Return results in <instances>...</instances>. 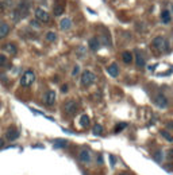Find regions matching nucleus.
I'll list each match as a JSON object with an SVG mask.
<instances>
[{"mask_svg": "<svg viewBox=\"0 0 173 175\" xmlns=\"http://www.w3.org/2000/svg\"><path fill=\"white\" fill-rule=\"evenodd\" d=\"M29 8H30V3L26 1V0H23V1H21V3L18 4V7L12 12V18H14L15 23H16V22H21V19H23V18H26L27 15H29Z\"/></svg>", "mask_w": 173, "mask_h": 175, "instance_id": "nucleus-1", "label": "nucleus"}, {"mask_svg": "<svg viewBox=\"0 0 173 175\" xmlns=\"http://www.w3.org/2000/svg\"><path fill=\"white\" fill-rule=\"evenodd\" d=\"M152 47L158 52H166L169 51V42H168L166 38L158 35L152 41Z\"/></svg>", "mask_w": 173, "mask_h": 175, "instance_id": "nucleus-2", "label": "nucleus"}, {"mask_svg": "<svg viewBox=\"0 0 173 175\" xmlns=\"http://www.w3.org/2000/svg\"><path fill=\"white\" fill-rule=\"evenodd\" d=\"M35 81V73L34 70H26L21 78V85L23 88H30Z\"/></svg>", "mask_w": 173, "mask_h": 175, "instance_id": "nucleus-3", "label": "nucleus"}, {"mask_svg": "<svg viewBox=\"0 0 173 175\" xmlns=\"http://www.w3.org/2000/svg\"><path fill=\"white\" fill-rule=\"evenodd\" d=\"M77 111H79V104L74 100H68V101L64 102V112L66 114H69V116L76 114Z\"/></svg>", "mask_w": 173, "mask_h": 175, "instance_id": "nucleus-4", "label": "nucleus"}, {"mask_svg": "<svg viewBox=\"0 0 173 175\" xmlns=\"http://www.w3.org/2000/svg\"><path fill=\"white\" fill-rule=\"evenodd\" d=\"M95 82V74L89 70H85L81 74V85L82 86H91Z\"/></svg>", "mask_w": 173, "mask_h": 175, "instance_id": "nucleus-5", "label": "nucleus"}, {"mask_svg": "<svg viewBox=\"0 0 173 175\" xmlns=\"http://www.w3.org/2000/svg\"><path fill=\"white\" fill-rule=\"evenodd\" d=\"M154 104L158 106V108H168V105H169V101H168L166 96L162 93H158L155 94L154 97Z\"/></svg>", "mask_w": 173, "mask_h": 175, "instance_id": "nucleus-6", "label": "nucleus"}, {"mask_svg": "<svg viewBox=\"0 0 173 175\" xmlns=\"http://www.w3.org/2000/svg\"><path fill=\"white\" fill-rule=\"evenodd\" d=\"M35 18L41 22V23H49L50 22V15L42 8H37L35 9Z\"/></svg>", "mask_w": 173, "mask_h": 175, "instance_id": "nucleus-7", "label": "nucleus"}, {"mask_svg": "<svg viewBox=\"0 0 173 175\" xmlns=\"http://www.w3.org/2000/svg\"><path fill=\"white\" fill-rule=\"evenodd\" d=\"M18 137H19V129L16 128V127H10V128L7 129L6 140H8V141H14V140H16Z\"/></svg>", "mask_w": 173, "mask_h": 175, "instance_id": "nucleus-8", "label": "nucleus"}, {"mask_svg": "<svg viewBox=\"0 0 173 175\" xmlns=\"http://www.w3.org/2000/svg\"><path fill=\"white\" fill-rule=\"evenodd\" d=\"M43 101L46 105H53L56 102V92L54 90H49L45 93L43 96Z\"/></svg>", "mask_w": 173, "mask_h": 175, "instance_id": "nucleus-9", "label": "nucleus"}, {"mask_svg": "<svg viewBox=\"0 0 173 175\" xmlns=\"http://www.w3.org/2000/svg\"><path fill=\"white\" fill-rule=\"evenodd\" d=\"M79 159L82 163H89L91 162V152H89V149H81L79 154Z\"/></svg>", "mask_w": 173, "mask_h": 175, "instance_id": "nucleus-10", "label": "nucleus"}, {"mask_svg": "<svg viewBox=\"0 0 173 175\" xmlns=\"http://www.w3.org/2000/svg\"><path fill=\"white\" fill-rule=\"evenodd\" d=\"M135 65H137L138 67H145V65H146V59H145L144 54H142L141 51L135 52Z\"/></svg>", "mask_w": 173, "mask_h": 175, "instance_id": "nucleus-11", "label": "nucleus"}, {"mask_svg": "<svg viewBox=\"0 0 173 175\" xmlns=\"http://www.w3.org/2000/svg\"><path fill=\"white\" fill-rule=\"evenodd\" d=\"M1 49H3V51H6V52H8V54H11V55H15L16 52H18V49H16V46H15L14 43H6V44H3L1 46Z\"/></svg>", "mask_w": 173, "mask_h": 175, "instance_id": "nucleus-12", "label": "nucleus"}, {"mask_svg": "<svg viewBox=\"0 0 173 175\" xmlns=\"http://www.w3.org/2000/svg\"><path fill=\"white\" fill-rule=\"evenodd\" d=\"M107 73L111 77H118L119 76V66L116 63H111L108 67H107Z\"/></svg>", "mask_w": 173, "mask_h": 175, "instance_id": "nucleus-13", "label": "nucleus"}, {"mask_svg": "<svg viewBox=\"0 0 173 175\" xmlns=\"http://www.w3.org/2000/svg\"><path fill=\"white\" fill-rule=\"evenodd\" d=\"M10 32V26L7 23H0V39L6 38Z\"/></svg>", "mask_w": 173, "mask_h": 175, "instance_id": "nucleus-14", "label": "nucleus"}, {"mask_svg": "<svg viewBox=\"0 0 173 175\" xmlns=\"http://www.w3.org/2000/svg\"><path fill=\"white\" fill-rule=\"evenodd\" d=\"M170 20H172V18H170V12L168 11V9H165V11L161 12V22L164 24H168L170 23Z\"/></svg>", "mask_w": 173, "mask_h": 175, "instance_id": "nucleus-15", "label": "nucleus"}, {"mask_svg": "<svg viewBox=\"0 0 173 175\" xmlns=\"http://www.w3.org/2000/svg\"><path fill=\"white\" fill-rule=\"evenodd\" d=\"M122 59H123L124 63L130 65L133 62V52L131 51H123V54H122Z\"/></svg>", "mask_w": 173, "mask_h": 175, "instance_id": "nucleus-16", "label": "nucleus"}, {"mask_svg": "<svg viewBox=\"0 0 173 175\" xmlns=\"http://www.w3.org/2000/svg\"><path fill=\"white\" fill-rule=\"evenodd\" d=\"M60 27H61V30H69L72 27V20L71 19H68V18H65V19H62L61 20Z\"/></svg>", "mask_w": 173, "mask_h": 175, "instance_id": "nucleus-17", "label": "nucleus"}, {"mask_svg": "<svg viewBox=\"0 0 173 175\" xmlns=\"http://www.w3.org/2000/svg\"><path fill=\"white\" fill-rule=\"evenodd\" d=\"M53 146H54V148H65L68 146V141L64 139H57V140H54Z\"/></svg>", "mask_w": 173, "mask_h": 175, "instance_id": "nucleus-18", "label": "nucleus"}, {"mask_svg": "<svg viewBox=\"0 0 173 175\" xmlns=\"http://www.w3.org/2000/svg\"><path fill=\"white\" fill-rule=\"evenodd\" d=\"M89 116L88 114H82L81 117H80V125L82 127V128H87V127L89 125Z\"/></svg>", "mask_w": 173, "mask_h": 175, "instance_id": "nucleus-19", "label": "nucleus"}, {"mask_svg": "<svg viewBox=\"0 0 173 175\" xmlns=\"http://www.w3.org/2000/svg\"><path fill=\"white\" fill-rule=\"evenodd\" d=\"M89 49L91 50H93V51H96L97 49H99V46H100V43H99V39L97 38H92V39H89Z\"/></svg>", "mask_w": 173, "mask_h": 175, "instance_id": "nucleus-20", "label": "nucleus"}, {"mask_svg": "<svg viewBox=\"0 0 173 175\" xmlns=\"http://www.w3.org/2000/svg\"><path fill=\"white\" fill-rule=\"evenodd\" d=\"M92 133H93L95 136H100V135H103V127L100 125V124H96V125L93 127V129H92Z\"/></svg>", "mask_w": 173, "mask_h": 175, "instance_id": "nucleus-21", "label": "nucleus"}, {"mask_svg": "<svg viewBox=\"0 0 173 175\" xmlns=\"http://www.w3.org/2000/svg\"><path fill=\"white\" fill-rule=\"evenodd\" d=\"M127 127V122H119V124H116L115 125V129H114V132L115 133H119V132H122L124 128Z\"/></svg>", "mask_w": 173, "mask_h": 175, "instance_id": "nucleus-22", "label": "nucleus"}, {"mask_svg": "<svg viewBox=\"0 0 173 175\" xmlns=\"http://www.w3.org/2000/svg\"><path fill=\"white\" fill-rule=\"evenodd\" d=\"M45 38H46L47 42H56V41H57V35L54 34V32L49 31V32L46 34V36H45Z\"/></svg>", "mask_w": 173, "mask_h": 175, "instance_id": "nucleus-23", "label": "nucleus"}, {"mask_svg": "<svg viewBox=\"0 0 173 175\" xmlns=\"http://www.w3.org/2000/svg\"><path fill=\"white\" fill-rule=\"evenodd\" d=\"M160 133H161V136L164 137L165 140H168V141H173V136L169 133V132L166 131V129H164V131H161V132H160Z\"/></svg>", "mask_w": 173, "mask_h": 175, "instance_id": "nucleus-24", "label": "nucleus"}, {"mask_svg": "<svg viewBox=\"0 0 173 175\" xmlns=\"http://www.w3.org/2000/svg\"><path fill=\"white\" fill-rule=\"evenodd\" d=\"M54 15H56V16H60V15H62V12H64V7L62 6H54Z\"/></svg>", "mask_w": 173, "mask_h": 175, "instance_id": "nucleus-25", "label": "nucleus"}, {"mask_svg": "<svg viewBox=\"0 0 173 175\" xmlns=\"http://www.w3.org/2000/svg\"><path fill=\"white\" fill-rule=\"evenodd\" d=\"M8 63V59H7L6 55H0V67H4Z\"/></svg>", "mask_w": 173, "mask_h": 175, "instance_id": "nucleus-26", "label": "nucleus"}, {"mask_svg": "<svg viewBox=\"0 0 173 175\" xmlns=\"http://www.w3.org/2000/svg\"><path fill=\"white\" fill-rule=\"evenodd\" d=\"M11 4H12L11 0H7V1H3V3H0V8L4 9V8H7V7H10Z\"/></svg>", "mask_w": 173, "mask_h": 175, "instance_id": "nucleus-27", "label": "nucleus"}, {"mask_svg": "<svg viewBox=\"0 0 173 175\" xmlns=\"http://www.w3.org/2000/svg\"><path fill=\"white\" fill-rule=\"evenodd\" d=\"M154 159L160 163V162L162 160V152L161 151H157V152H155V154H154Z\"/></svg>", "mask_w": 173, "mask_h": 175, "instance_id": "nucleus-28", "label": "nucleus"}, {"mask_svg": "<svg viewBox=\"0 0 173 175\" xmlns=\"http://www.w3.org/2000/svg\"><path fill=\"white\" fill-rule=\"evenodd\" d=\"M79 71H80V67H79V66H74L73 71H72V76H73V77H76L77 74H79Z\"/></svg>", "mask_w": 173, "mask_h": 175, "instance_id": "nucleus-29", "label": "nucleus"}, {"mask_svg": "<svg viewBox=\"0 0 173 175\" xmlns=\"http://www.w3.org/2000/svg\"><path fill=\"white\" fill-rule=\"evenodd\" d=\"M166 128H173V121L166 122Z\"/></svg>", "mask_w": 173, "mask_h": 175, "instance_id": "nucleus-30", "label": "nucleus"}, {"mask_svg": "<svg viewBox=\"0 0 173 175\" xmlns=\"http://www.w3.org/2000/svg\"><path fill=\"white\" fill-rule=\"evenodd\" d=\"M61 90L64 92V93H65V92H68V85H64V86L61 88Z\"/></svg>", "mask_w": 173, "mask_h": 175, "instance_id": "nucleus-31", "label": "nucleus"}, {"mask_svg": "<svg viewBox=\"0 0 173 175\" xmlns=\"http://www.w3.org/2000/svg\"><path fill=\"white\" fill-rule=\"evenodd\" d=\"M110 159H111V164H112V166H114V164H115V158L111 155V156H110Z\"/></svg>", "mask_w": 173, "mask_h": 175, "instance_id": "nucleus-32", "label": "nucleus"}, {"mask_svg": "<svg viewBox=\"0 0 173 175\" xmlns=\"http://www.w3.org/2000/svg\"><path fill=\"white\" fill-rule=\"evenodd\" d=\"M31 26H35V27H39V23H37V22H31Z\"/></svg>", "mask_w": 173, "mask_h": 175, "instance_id": "nucleus-33", "label": "nucleus"}, {"mask_svg": "<svg viewBox=\"0 0 173 175\" xmlns=\"http://www.w3.org/2000/svg\"><path fill=\"white\" fill-rule=\"evenodd\" d=\"M99 163H100V164L103 163V158H102V155H99Z\"/></svg>", "mask_w": 173, "mask_h": 175, "instance_id": "nucleus-34", "label": "nucleus"}, {"mask_svg": "<svg viewBox=\"0 0 173 175\" xmlns=\"http://www.w3.org/2000/svg\"><path fill=\"white\" fill-rule=\"evenodd\" d=\"M119 175H130V174H127V172H122V174H119Z\"/></svg>", "mask_w": 173, "mask_h": 175, "instance_id": "nucleus-35", "label": "nucleus"}, {"mask_svg": "<svg viewBox=\"0 0 173 175\" xmlns=\"http://www.w3.org/2000/svg\"><path fill=\"white\" fill-rule=\"evenodd\" d=\"M172 11H173V6H172Z\"/></svg>", "mask_w": 173, "mask_h": 175, "instance_id": "nucleus-36", "label": "nucleus"}, {"mask_svg": "<svg viewBox=\"0 0 173 175\" xmlns=\"http://www.w3.org/2000/svg\"><path fill=\"white\" fill-rule=\"evenodd\" d=\"M0 105H1V102H0Z\"/></svg>", "mask_w": 173, "mask_h": 175, "instance_id": "nucleus-37", "label": "nucleus"}]
</instances>
